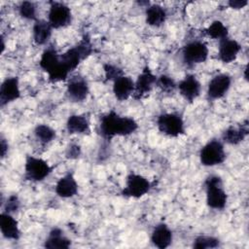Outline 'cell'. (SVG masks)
I'll use <instances>...</instances> for the list:
<instances>
[{"instance_id":"obj_28","label":"cell","mask_w":249,"mask_h":249,"mask_svg":"<svg viewBox=\"0 0 249 249\" xmlns=\"http://www.w3.org/2000/svg\"><path fill=\"white\" fill-rule=\"evenodd\" d=\"M220 245L218 238L209 235H199L194 240L193 247L196 249H207V248H216Z\"/></svg>"},{"instance_id":"obj_26","label":"cell","mask_w":249,"mask_h":249,"mask_svg":"<svg viewBox=\"0 0 249 249\" xmlns=\"http://www.w3.org/2000/svg\"><path fill=\"white\" fill-rule=\"evenodd\" d=\"M206 35L219 41L228 37V27L220 20H214L206 29Z\"/></svg>"},{"instance_id":"obj_3","label":"cell","mask_w":249,"mask_h":249,"mask_svg":"<svg viewBox=\"0 0 249 249\" xmlns=\"http://www.w3.org/2000/svg\"><path fill=\"white\" fill-rule=\"evenodd\" d=\"M93 52V47L90 38L84 35L81 41L74 47L68 49L60 55V62L68 73L75 70L78 65L88 58Z\"/></svg>"},{"instance_id":"obj_31","label":"cell","mask_w":249,"mask_h":249,"mask_svg":"<svg viewBox=\"0 0 249 249\" xmlns=\"http://www.w3.org/2000/svg\"><path fill=\"white\" fill-rule=\"evenodd\" d=\"M104 73H105V79L106 81H115L117 78L121 77L124 75V72L121 68L118 66L111 64V63H106L103 66Z\"/></svg>"},{"instance_id":"obj_1","label":"cell","mask_w":249,"mask_h":249,"mask_svg":"<svg viewBox=\"0 0 249 249\" xmlns=\"http://www.w3.org/2000/svg\"><path fill=\"white\" fill-rule=\"evenodd\" d=\"M138 128L136 121L130 117H122L115 111H110L100 118L99 132L101 136L110 140L114 136H127Z\"/></svg>"},{"instance_id":"obj_12","label":"cell","mask_w":249,"mask_h":249,"mask_svg":"<svg viewBox=\"0 0 249 249\" xmlns=\"http://www.w3.org/2000/svg\"><path fill=\"white\" fill-rule=\"evenodd\" d=\"M231 78L229 74L221 73L214 76L208 84L207 97L210 100L222 98L230 89Z\"/></svg>"},{"instance_id":"obj_22","label":"cell","mask_w":249,"mask_h":249,"mask_svg":"<svg viewBox=\"0 0 249 249\" xmlns=\"http://www.w3.org/2000/svg\"><path fill=\"white\" fill-rule=\"evenodd\" d=\"M66 128L70 134H89L90 131L89 118L86 115H71L67 120Z\"/></svg>"},{"instance_id":"obj_24","label":"cell","mask_w":249,"mask_h":249,"mask_svg":"<svg viewBox=\"0 0 249 249\" xmlns=\"http://www.w3.org/2000/svg\"><path fill=\"white\" fill-rule=\"evenodd\" d=\"M53 28L49 21L44 19H37L33 25V40L37 45H45L51 35Z\"/></svg>"},{"instance_id":"obj_7","label":"cell","mask_w":249,"mask_h":249,"mask_svg":"<svg viewBox=\"0 0 249 249\" xmlns=\"http://www.w3.org/2000/svg\"><path fill=\"white\" fill-rule=\"evenodd\" d=\"M52 166L43 159L28 156L25 160V178L33 182H40L47 178L52 172Z\"/></svg>"},{"instance_id":"obj_8","label":"cell","mask_w":249,"mask_h":249,"mask_svg":"<svg viewBox=\"0 0 249 249\" xmlns=\"http://www.w3.org/2000/svg\"><path fill=\"white\" fill-rule=\"evenodd\" d=\"M72 13L70 8L62 3L57 1L50 2V10L48 14V21L53 28L58 29L65 27L71 24Z\"/></svg>"},{"instance_id":"obj_27","label":"cell","mask_w":249,"mask_h":249,"mask_svg":"<svg viewBox=\"0 0 249 249\" xmlns=\"http://www.w3.org/2000/svg\"><path fill=\"white\" fill-rule=\"evenodd\" d=\"M35 137L42 144H47L55 138V130L48 124H38L34 129Z\"/></svg>"},{"instance_id":"obj_32","label":"cell","mask_w":249,"mask_h":249,"mask_svg":"<svg viewBox=\"0 0 249 249\" xmlns=\"http://www.w3.org/2000/svg\"><path fill=\"white\" fill-rule=\"evenodd\" d=\"M20 206V201L18 199V197L16 195H12L7 198V201L5 203V208H4V212L7 213H15L19 209Z\"/></svg>"},{"instance_id":"obj_9","label":"cell","mask_w":249,"mask_h":249,"mask_svg":"<svg viewBox=\"0 0 249 249\" xmlns=\"http://www.w3.org/2000/svg\"><path fill=\"white\" fill-rule=\"evenodd\" d=\"M150 181L144 176L136 173H130L126 177L125 187L122 191V195L125 197L139 198L145 196L151 189Z\"/></svg>"},{"instance_id":"obj_17","label":"cell","mask_w":249,"mask_h":249,"mask_svg":"<svg viewBox=\"0 0 249 249\" xmlns=\"http://www.w3.org/2000/svg\"><path fill=\"white\" fill-rule=\"evenodd\" d=\"M113 92L118 100H126L134 92L133 80L125 75L117 78L113 84Z\"/></svg>"},{"instance_id":"obj_33","label":"cell","mask_w":249,"mask_h":249,"mask_svg":"<svg viewBox=\"0 0 249 249\" xmlns=\"http://www.w3.org/2000/svg\"><path fill=\"white\" fill-rule=\"evenodd\" d=\"M81 155V147L78 144H70L66 150V158L70 160L78 159Z\"/></svg>"},{"instance_id":"obj_2","label":"cell","mask_w":249,"mask_h":249,"mask_svg":"<svg viewBox=\"0 0 249 249\" xmlns=\"http://www.w3.org/2000/svg\"><path fill=\"white\" fill-rule=\"evenodd\" d=\"M39 65L48 74L49 81L51 83L64 81L69 75L60 62V55H58L55 48L52 45L44 50Z\"/></svg>"},{"instance_id":"obj_23","label":"cell","mask_w":249,"mask_h":249,"mask_svg":"<svg viewBox=\"0 0 249 249\" xmlns=\"http://www.w3.org/2000/svg\"><path fill=\"white\" fill-rule=\"evenodd\" d=\"M44 246L49 249H67L71 246V240L63 234L60 229L54 228L49 232Z\"/></svg>"},{"instance_id":"obj_29","label":"cell","mask_w":249,"mask_h":249,"mask_svg":"<svg viewBox=\"0 0 249 249\" xmlns=\"http://www.w3.org/2000/svg\"><path fill=\"white\" fill-rule=\"evenodd\" d=\"M18 14L21 18L28 20H37L36 6L33 2L23 1L18 6Z\"/></svg>"},{"instance_id":"obj_14","label":"cell","mask_w":249,"mask_h":249,"mask_svg":"<svg viewBox=\"0 0 249 249\" xmlns=\"http://www.w3.org/2000/svg\"><path fill=\"white\" fill-rule=\"evenodd\" d=\"M177 88L179 89L180 94L190 103H192L199 96L201 90L199 81L193 74H188L185 76L184 79L179 82Z\"/></svg>"},{"instance_id":"obj_6","label":"cell","mask_w":249,"mask_h":249,"mask_svg":"<svg viewBox=\"0 0 249 249\" xmlns=\"http://www.w3.org/2000/svg\"><path fill=\"white\" fill-rule=\"evenodd\" d=\"M199 160L204 166H214L223 163L226 160L223 143L217 139L208 141L199 152Z\"/></svg>"},{"instance_id":"obj_30","label":"cell","mask_w":249,"mask_h":249,"mask_svg":"<svg viewBox=\"0 0 249 249\" xmlns=\"http://www.w3.org/2000/svg\"><path fill=\"white\" fill-rule=\"evenodd\" d=\"M156 85L164 92H172L177 88V84L175 83L174 79L164 74L157 78Z\"/></svg>"},{"instance_id":"obj_15","label":"cell","mask_w":249,"mask_h":249,"mask_svg":"<svg viewBox=\"0 0 249 249\" xmlns=\"http://www.w3.org/2000/svg\"><path fill=\"white\" fill-rule=\"evenodd\" d=\"M240 51L241 46L236 40L227 37L219 41L218 57L223 63H231L235 60Z\"/></svg>"},{"instance_id":"obj_35","label":"cell","mask_w":249,"mask_h":249,"mask_svg":"<svg viewBox=\"0 0 249 249\" xmlns=\"http://www.w3.org/2000/svg\"><path fill=\"white\" fill-rule=\"evenodd\" d=\"M0 150H1V158L2 159H4L5 158V156H6V154H7V152H8V143L6 142V140L3 138V137H1V144H0Z\"/></svg>"},{"instance_id":"obj_20","label":"cell","mask_w":249,"mask_h":249,"mask_svg":"<svg viewBox=\"0 0 249 249\" xmlns=\"http://www.w3.org/2000/svg\"><path fill=\"white\" fill-rule=\"evenodd\" d=\"M78 192V184L72 173H67L62 176L55 185V193L62 198L74 196Z\"/></svg>"},{"instance_id":"obj_34","label":"cell","mask_w":249,"mask_h":249,"mask_svg":"<svg viewBox=\"0 0 249 249\" xmlns=\"http://www.w3.org/2000/svg\"><path fill=\"white\" fill-rule=\"evenodd\" d=\"M247 4H248V0H230L228 2V5L231 9H235V10L242 9L245 6H247Z\"/></svg>"},{"instance_id":"obj_13","label":"cell","mask_w":249,"mask_h":249,"mask_svg":"<svg viewBox=\"0 0 249 249\" xmlns=\"http://www.w3.org/2000/svg\"><path fill=\"white\" fill-rule=\"evenodd\" d=\"M89 92V84L84 77L77 75L69 80L66 88V93L69 99L73 102L84 101L88 97Z\"/></svg>"},{"instance_id":"obj_18","label":"cell","mask_w":249,"mask_h":249,"mask_svg":"<svg viewBox=\"0 0 249 249\" xmlns=\"http://www.w3.org/2000/svg\"><path fill=\"white\" fill-rule=\"evenodd\" d=\"M151 241L156 247L160 249H164L168 247L172 242L171 230L164 223L158 224L152 231Z\"/></svg>"},{"instance_id":"obj_16","label":"cell","mask_w":249,"mask_h":249,"mask_svg":"<svg viewBox=\"0 0 249 249\" xmlns=\"http://www.w3.org/2000/svg\"><path fill=\"white\" fill-rule=\"evenodd\" d=\"M19 96L20 90L18 77L6 78L0 87V105L4 106L18 99Z\"/></svg>"},{"instance_id":"obj_21","label":"cell","mask_w":249,"mask_h":249,"mask_svg":"<svg viewBox=\"0 0 249 249\" xmlns=\"http://www.w3.org/2000/svg\"><path fill=\"white\" fill-rule=\"evenodd\" d=\"M248 122L245 121L238 127L229 126L222 134L223 142L230 145H237L242 142L248 135Z\"/></svg>"},{"instance_id":"obj_11","label":"cell","mask_w":249,"mask_h":249,"mask_svg":"<svg viewBox=\"0 0 249 249\" xmlns=\"http://www.w3.org/2000/svg\"><path fill=\"white\" fill-rule=\"evenodd\" d=\"M157 78L158 77L153 74L152 70L148 66H145L142 72L138 75L137 80L134 82L133 97L135 99H141L149 94L157 82Z\"/></svg>"},{"instance_id":"obj_4","label":"cell","mask_w":249,"mask_h":249,"mask_svg":"<svg viewBox=\"0 0 249 249\" xmlns=\"http://www.w3.org/2000/svg\"><path fill=\"white\" fill-rule=\"evenodd\" d=\"M206 203L212 209L222 210L225 208L228 196L223 189L222 179L217 175H210L205 180Z\"/></svg>"},{"instance_id":"obj_5","label":"cell","mask_w":249,"mask_h":249,"mask_svg":"<svg viewBox=\"0 0 249 249\" xmlns=\"http://www.w3.org/2000/svg\"><path fill=\"white\" fill-rule=\"evenodd\" d=\"M159 130L169 137H178L185 132L183 118L178 113L160 114L157 119Z\"/></svg>"},{"instance_id":"obj_25","label":"cell","mask_w":249,"mask_h":249,"mask_svg":"<svg viewBox=\"0 0 249 249\" xmlns=\"http://www.w3.org/2000/svg\"><path fill=\"white\" fill-rule=\"evenodd\" d=\"M166 19L165 10L159 4H153L146 9V22L154 27L161 26Z\"/></svg>"},{"instance_id":"obj_19","label":"cell","mask_w":249,"mask_h":249,"mask_svg":"<svg viewBox=\"0 0 249 249\" xmlns=\"http://www.w3.org/2000/svg\"><path fill=\"white\" fill-rule=\"evenodd\" d=\"M0 230L3 236L7 239L18 240L20 237V231L17 220L7 212H3L0 217Z\"/></svg>"},{"instance_id":"obj_10","label":"cell","mask_w":249,"mask_h":249,"mask_svg":"<svg viewBox=\"0 0 249 249\" xmlns=\"http://www.w3.org/2000/svg\"><path fill=\"white\" fill-rule=\"evenodd\" d=\"M208 47L205 43L192 41L183 48V60L188 66H194L204 62L208 57Z\"/></svg>"}]
</instances>
